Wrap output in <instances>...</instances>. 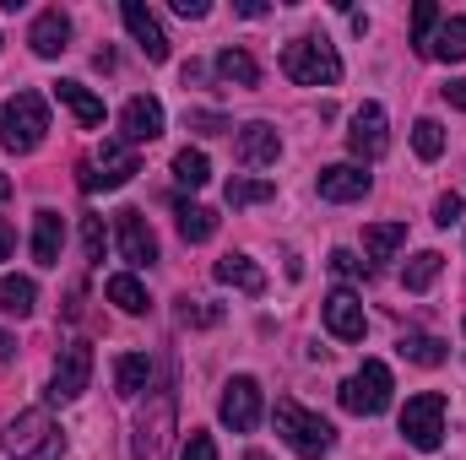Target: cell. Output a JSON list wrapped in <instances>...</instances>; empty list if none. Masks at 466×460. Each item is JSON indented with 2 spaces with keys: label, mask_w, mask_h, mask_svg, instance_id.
<instances>
[{
  "label": "cell",
  "mask_w": 466,
  "mask_h": 460,
  "mask_svg": "<svg viewBox=\"0 0 466 460\" xmlns=\"http://www.w3.org/2000/svg\"><path fill=\"white\" fill-rule=\"evenodd\" d=\"M27 44H33V55L38 60H55V55H66L71 49V16L55 5V11H38L33 16V27H27Z\"/></svg>",
  "instance_id": "16"
},
{
  "label": "cell",
  "mask_w": 466,
  "mask_h": 460,
  "mask_svg": "<svg viewBox=\"0 0 466 460\" xmlns=\"http://www.w3.org/2000/svg\"><path fill=\"white\" fill-rule=\"evenodd\" d=\"M168 439H174V395L157 390V395L147 401V412L136 417V445H130V455L136 460H163L168 455Z\"/></svg>",
  "instance_id": "8"
},
{
  "label": "cell",
  "mask_w": 466,
  "mask_h": 460,
  "mask_svg": "<svg viewBox=\"0 0 466 460\" xmlns=\"http://www.w3.org/2000/svg\"><path fill=\"white\" fill-rule=\"evenodd\" d=\"M218 417L228 423L233 434H249V428L260 423V379H249V374H233L228 385H223Z\"/></svg>",
  "instance_id": "10"
},
{
  "label": "cell",
  "mask_w": 466,
  "mask_h": 460,
  "mask_svg": "<svg viewBox=\"0 0 466 460\" xmlns=\"http://www.w3.org/2000/svg\"><path fill=\"white\" fill-rule=\"evenodd\" d=\"M434 27H440V11H434L429 0H418V11H412V44H418V55H429Z\"/></svg>",
  "instance_id": "34"
},
{
  "label": "cell",
  "mask_w": 466,
  "mask_h": 460,
  "mask_svg": "<svg viewBox=\"0 0 466 460\" xmlns=\"http://www.w3.org/2000/svg\"><path fill=\"white\" fill-rule=\"evenodd\" d=\"M174 179H179V185H190V190H201V185L212 179V163H207V152L185 146V152L174 157Z\"/></svg>",
  "instance_id": "30"
},
{
  "label": "cell",
  "mask_w": 466,
  "mask_h": 460,
  "mask_svg": "<svg viewBox=\"0 0 466 460\" xmlns=\"http://www.w3.org/2000/svg\"><path fill=\"white\" fill-rule=\"evenodd\" d=\"M429 60H466V16H445L429 38Z\"/></svg>",
  "instance_id": "26"
},
{
  "label": "cell",
  "mask_w": 466,
  "mask_h": 460,
  "mask_svg": "<svg viewBox=\"0 0 466 460\" xmlns=\"http://www.w3.org/2000/svg\"><path fill=\"white\" fill-rule=\"evenodd\" d=\"M434 223H440V228H451V223H461V195H456V190L434 201Z\"/></svg>",
  "instance_id": "39"
},
{
  "label": "cell",
  "mask_w": 466,
  "mask_h": 460,
  "mask_svg": "<svg viewBox=\"0 0 466 460\" xmlns=\"http://www.w3.org/2000/svg\"><path fill=\"white\" fill-rule=\"evenodd\" d=\"M136 174H141V163H136V146H130V141H104L93 157L76 163V179H82L87 195H98V190H119V185H130Z\"/></svg>",
  "instance_id": "5"
},
{
  "label": "cell",
  "mask_w": 466,
  "mask_h": 460,
  "mask_svg": "<svg viewBox=\"0 0 466 460\" xmlns=\"http://www.w3.org/2000/svg\"><path fill=\"white\" fill-rule=\"evenodd\" d=\"M401 357L418 363V368H440L445 363V342L440 336H423V331H407L401 336Z\"/></svg>",
  "instance_id": "29"
},
{
  "label": "cell",
  "mask_w": 466,
  "mask_h": 460,
  "mask_svg": "<svg viewBox=\"0 0 466 460\" xmlns=\"http://www.w3.org/2000/svg\"><path fill=\"white\" fill-rule=\"evenodd\" d=\"M342 406H348L352 417H380L385 406H390V368L380 363V357H369L352 379H342Z\"/></svg>",
  "instance_id": "7"
},
{
  "label": "cell",
  "mask_w": 466,
  "mask_h": 460,
  "mask_svg": "<svg viewBox=\"0 0 466 460\" xmlns=\"http://www.w3.org/2000/svg\"><path fill=\"white\" fill-rule=\"evenodd\" d=\"M82 249H87V260H104V249H109L104 217H82Z\"/></svg>",
  "instance_id": "36"
},
{
  "label": "cell",
  "mask_w": 466,
  "mask_h": 460,
  "mask_svg": "<svg viewBox=\"0 0 466 460\" xmlns=\"http://www.w3.org/2000/svg\"><path fill=\"white\" fill-rule=\"evenodd\" d=\"M233 11H238V16H266V5H260V0H238Z\"/></svg>",
  "instance_id": "44"
},
{
  "label": "cell",
  "mask_w": 466,
  "mask_h": 460,
  "mask_svg": "<svg viewBox=\"0 0 466 460\" xmlns=\"http://www.w3.org/2000/svg\"><path fill=\"white\" fill-rule=\"evenodd\" d=\"M33 304H38V287H33V276H0V315H11V320H27V315H33Z\"/></svg>",
  "instance_id": "23"
},
{
  "label": "cell",
  "mask_w": 466,
  "mask_h": 460,
  "mask_svg": "<svg viewBox=\"0 0 466 460\" xmlns=\"http://www.w3.org/2000/svg\"><path fill=\"white\" fill-rule=\"evenodd\" d=\"M119 16H125L130 38L141 44V55H147L152 65H163V60H168V33H163V22H157L141 0H125V5H119Z\"/></svg>",
  "instance_id": "14"
},
{
  "label": "cell",
  "mask_w": 466,
  "mask_h": 460,
  "mask_svg": "<svg viewBox=\"0 0 466 460\" xmlns=\"http://www.w3.org/2000/svg\"><path fill=\"white\" fill-rule=\"evenodd\" d=\"M11 249H16V233H11L5 217H0V260H11Z\"/></svg>",
  "instance_id": "42"
},
{
  "label": "cell",
  "mask_w": 466,
  "mask_h": 460,
  "mask_svg": "<svg viewBox=\"0 0 466 460\" xmlns=\"http://www.w3.org/2000/svg\"><path fill=\"white\" fill-rule=\"evenodd\" d=\"M445 98H451L456 109H466V82H451V87H445Z\"/></svg>",
  "instance_id": "43"
},
{
  "label": "cell",
  "mask_w": 466,
  "mask_h": 460,
  "mask_svg": "<svg viewBox=\"0 0 466 460\" xmlns=\"http://www.w3.org/2000/svg\"><path fill=\"white\" fill-rule=\"evenodd\" d=\"M109 304H119L125 315H147V287L136 276H109Z\"/></svg>",
  "instance_id": "32"
},
{
  "label": "cell",
  "mask_w": 466,
  "mask_h": 460,
  "mask_svg": "<svg viewBox=\"0 0 466 460\" xmlns=\"http://www.w3.org/2000/svg\"><path fill=\"white\" fill-rule=\"evenodd\" d=\"M212 276H218V282H228V287H238V293H249V298H260V293H266V271H260L249 255H223V260L212 265Z\"/></svg>",
  "instance_id": "20"
},
{
  "label": "cell",
  "mask_w": 466,
  "mask_h": 460,
  "mask_svg": "<svg viewBox=\"0 0 466 460\" xmlns=\"http://www.w3.org/2000/svg\"><path fill=\"white\" fill-rule=\"evenodd\" d=\"M401 244H407V223H369V228H363V249H369V260H390Z\"/></svg>",
  "instance_id": "27"
},
{
  "label": "cell",
  "mask_w": 466,
  "mask_h": 460,
  "mask_svg": "<svg viewBox=\"0 0 466 460\" xmlns=\"http://www.w3.org/2000/svg\"><path fill=\"white\" fill-rule=\"evenodd\" d=\"M440 271H445V255H440V249H418V255L401 265V287H407V293H423V287L440 282Z\"/></svg>",
  "instance_id": "22"
},
{
  "label": "cell",
  "mask_w": 466,
  "mask_h": 460,
  "mask_svg": "<svg viewBox=\"0 0 466 460\" xmlns=\"http://www.w3.org/2000/svg\"><path fill=\"white\" fill-rule=\"evenodd\" d=\"M190 130H201V135H223V130H228V119L212 115V109H196V115H190Z\"/></svg>",
  "instance_id": "40"
},
{
  "label": "cell",
  "mask_w": 466,
  "mask_h": 460,
  "mask_svg": "<svg viewBox=\"0 0 466 460\" xmlns=\"http://www.w3.org/2000/svg\"><path fill=\"white\" fill-rule=\"evenodd\" d=\"M218 320H223V309H212L201 298H179V325H218Z\"/></svg>",
  "instance_id": "35"
},
{
  "label": "cell",
  "mask_w": 466,
  "mask_h": 460,
  "mask_svg": "<svg viewBox=\"0 0 466 460\" xmlns=\"http://www.w3.org/2000/svg\"><path fill=\"white\" fill-rule=\"evenodd\" d=\"M277 195V185L271 179H228V206H260V201H271Z\"/></svg>",
  "instance_id": "31"
},
{
  "label": "cell",
  "mask_w": 466,
  "mask_h": 460,
  "mask_svg": "<svg viewBox=\"0 0 466 460\" xmlns=\"http://www.w3.org/2000/svg\"><path fill=\"white\" fill-rule=\"evenodd\" d=\"M331 271H337V276H369V265H363L352 249H331Z\"/></svg>",
  "instance_id": "38"
},
{
  "label": "cell",
  "mask_w": 466,
  "mask_h": 460,
  "mask_svg": "<svg viewBox=\"0 0 466 460\" xmlns=\"http://www.w3.org/2000/svg\"><path fill=\"white\" fill-rule=\"evenodd\" d=\"M60 249H66V223H60V212H38L33 217V260L38 265H60Z\"/></svg>",
  "instance_id": "19"
},
{
  "label": "cell",
  "mask_w": 466,
  "mask_h": 460,
  "mask_svg": "<svg viewBox=\"0 0 466 460\" xmlns=\"http://www.w3.org/2000/svg\"><path fill=\"white\" fill-rule=\"evenodd\" d=\"M244 460H271V455H260V450H249V455H244Z\"/></svg>",
  "instance_id": "47"
},
{
  "label": "cell",
  "mask_w": 466,
  "mask_h": 460,
  "mask_svg": "<svg viewBox=\"0 0 466 460\" xmlns=\"http://www.w3.org/2000/svg\"><path fill=\"white\" fill-rule=\"evenodd\" d=\"M55 98L82 119V125H104V98H98L93 87H82V82H55Z\"/></svg>",
  "instance_id": "21"
},
{
  "label": "cell",
  "mask_w": 466,
  "mask_h": 460,
  "mask_svg": "<svg viewBox=\"0 0 466 460\" xmlns=\"http://www.w3.org/2000/svg\"><path fill=\"white\" fill-rule=\"evenodd\" d=\"M157 135H163V104L147 98V93H136V98L119 109V141L141 146V141H157Z\"/></svg>",
  "instance_id": "15"
},
{
  "label": "cell",
  "mask_w": 466,
  "mask_h": 460,
  "mask_svg": "<svg viewBox=\"0 0 466 460\" xmlns=\"http://www.w3.org/2000/svg\"><path fill=\"white\" fill-rule=\"evenodd\" d=\"M320 315H326V331H331L337 342H363V331H369V315H363L358 293H348V287H337V293L320 304Z\"/></svg>",
  "instance_id": "13"
},
{
  "label": "cell",
  "mask_w": 466,
  "mask_h": 460,
  "mask_svg": "<svg viewBox=\"0 0 466 460\" xmlns=\"http://www.w3.org/2000/svg\"><path fill=\"white\" fill-rule=\"evenodd\" d=\"M87 385H93V346L87 342L60 346V357H55V379H49V401H76Z\"/></svg>",
  "instance_id": "9"
},
{
  "label": "cell",
  "mask_w": 466,
  "mask_h": 460,
  "mask_svg": "<svg viewBox=\"0 0 466 460\" xmlns=\"http://www.w3.org/2000/svg\"><path fill=\"white\" fill-rule=\"evenodd\" d=\"M412 152H418L423 163H434V157L445 152V125H440V119H418V125H412Z\"/></svg>",
  "instance_id": "33"
},
{
  "label": "cell",
  "mask_w": 466,
  "mask_h": 460,
  "mask_svg": "<svg viewBox=\"0 0 466 460\" xmlns=\"http://www.w3.org/2000/svg\"><path fill=\"white\" fill-rule=\"evenodd\" d=\"M174 212H179V233H185V244H207V238L218 233V212H207V206L179 201Z\"/></svg>",
  "instance_id": "28"
},
{
  "label": "cell",
  "mask_w": 466,
  "mask_h": 460,
  "mask_svg": "<svg viewBox=\"0 0 466 460\" xmlns=\"http://www.w3.org/2000/svg\"><path fill=\"white\" fill-rule=\"evenodd\" d=\"M271 423H277L282 445H288V450H293L299 460H320V455H331V445H337V428H331L326 417L304 412L299 401H277Z\"/></svg>",
  "instance_id": "3"
},
{
  "label": "cell",
  "mask_w": 466,
  "mask_h": 460,
  "mask_svg": "<svg viewBox=\"0 0 466 460\" xmlns=\"http://www.w3.org/2000/svg\"><path fill=\"white\" fill-rule=\"evenodd\" d=\"M174 11H179L185 22H201V16H207L212 5H207V0H174Z\"/></svg>",
  "instance_id": "41"
},
{
  "label": "cell",
  "mask_w": 466,
  "mask_h": 460,
  "mask_svg": "<svg viewBox=\"0 0 466 460\" xmlns=\"http://www.w3.org/2000/svg\"><path fill=\"white\" fill-rule=\"evenodd\" d=\"M115 233H119V255L130 265H157V238L147 228V212H136V206L115 212Z\"/></svg>",
  "instance_id": "11"
},
{
  "label": "cell",
  "mask_w": 466,
  "mask_h": 460,
  "mask_svg": "<svg viewBox=\"0 0 466 460\" xmlns=\"http://www.w3.org/2000/svg\"><path fill=\"white\" fill-rule=\"evenodd\" d=\"M282 71L299 82V87H337L342 82V55L326 44V38H293L282 49Z\"/></svg>",
  "instance_id": "4"
},
{
  "label": "cell",
  "mask_w": 466,
  "mask_h": 460,
  "mask_svg": "<svg viewBox=\"0 0 466 460\" xmlns=\"http://www.w3.org/2000/svg\"><path fill=\"white\" fill-rule=\"evenodd\" d=\"M49 135V104L38 93H11L0 104V146L5 152H38V141Z\"/></svg>",
  "instance_id": "2"
},
{
  "label": "cell",
  "mask_w": 466,
  "mask_h": 460,
  "mask_svg": "<svg viewBox=\"0 0 466 460\" xmlns=\"http://www.w3.org/2000/svg\"><path fill=\"white\" fill-rule=\"evenodd\" d=\"M348 146L363 157V163L385 157L390 135H385V109H380V104H363V109H352V119H348Z\"/></svg>",
  "instance_id": "12"
},
{
  "label": "cell",
  "mask_w": 466,
  "mask_h": 460,
  "mask_svg": "<svg viewBox=\"0 0 466 460\" xmlns=\"http://www.w3.org/2000/svg\"><path fill=\"white\" fill-rule=\"evenodd\" d=\"M11 352H16V342H11V336L0 331V357H11Z\"/></svg>",
  "instance_id": "45"
},
{
  "label": "cell",
  "mask_w": 466,
  "mask_h": 460,
  "mask_svg": "<svg viewBox=\"0 0 466 460\" xmlns=\"http://www.w3.org/2000/svg\"><path fill=\"white\" fill-rule=\"evenodd\" d=\"M212 71H218L228 87H255V82H260V65H255L249 49H223V55L212 60Z\"/></svg>",
  "instance_id": "24"
},
{
  "label": "cell",
  "mask_w": 466,
  "mask_h": 460,
  "mask_svg": "<svg viewBox=\"0 0 466 460\" xmlns=\"http://www.w3.org/2000/svg\"><path fill=\"white\" fill-rule=\"evenodd\" d=\"M401 439L423 455H434L445 445V395L440 390H423L401 406Z\"/></svg>",
  "instance_id": "6"
},
{
  "label": "cell",
  "mask_w": 466,
  "mask_h": 460,
  "mask_svg": "<svg viewBox=\"0 0 466 460\" xmlns=\"http://www.w3.org/2000/svg\"><path fill=\"white\" fill-rule=\"evenodd\" d=\"M5 195H11V179H5V174H0V201H5Z\"/></svg>",
  "instance_id": "46"
},
{
  "label": "cell",
  "mask_w": 466,
  "mask_h": 460,
  "mask_svg": "<svg viewBox=\"0 0 466 460\" xmlns=\"http://www.w3.org/2000/svg\"><path fill=\"white\" fill-rule=\"evenodd\" d=\"M147 379H152V357L147 352H125L115 363V390L130 401V395H141L147 390Z\"/></svg>",
  "instance_id": "25"
},
{
  "label": "cell",
  "mask_w": 466,
  "mask_h": 460,
  "mask_svg": "<svg viewBox=\"0 0 466 460\" xmlns=\"http://www.w3.org/2000/svg\"><path fill=\"white\" fill-rule=\"evenodd\" d=\"M0 450L11 460H66V434L55 428V417L44 406H33L0 428Z\"/></svg>",
  "instance_id": "1"
},
{
  "label": "cell",
  "mask_w": 466,
  "mask_h": 460,
  "mask_svg": "<svg viewBox=\"0 0 466 460\" xmlns=\"http://www.w3.org/2000/svg\"><path fill=\"white\" fill-rule=\"evenodd\" d=\"M185 460H218V439L207 428H190L185 434Z\"/></svg>",
  "instance_id": "37"
},
{
  "label": "cell",
  "mask_w": 466,
  "mask_h": 460,
  "mask_svg": "<svg viewBox=\"0 0 466 460\" xmlns=\"http://www.w3.org/2000/svg\"><path fill=\"white\" fill-rule=\"evenodd\" d=\"M233 152H238V163H244V168H271V163H277V152H282V135H277L271 125H260V119H255V125H244V130H238Z\"/></svg>",
  "instance_id": "18"
},
{
  "label": "cell",
  "mask_w": 466,
  "mask_h": 460,
  "mask_svg": "<svg viewBox=\"0 0 466 460\" xmlns=\"http://www.w3.org/2000/svg\"><path fill=\"white\" fill-rule=\"evenodd\" d=\"M369 174L358 168V163H331V168H320V179H315V190H320V201H363L369 195Z\"/></svg>",
  "instance_id": "17"
}]
</instances>
